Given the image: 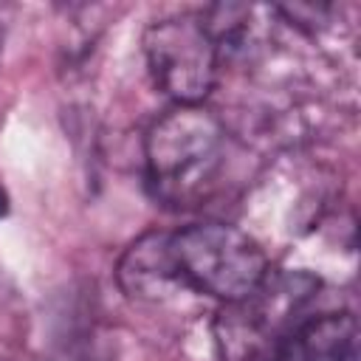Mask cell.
Masks as SVG:
<instances>
[{
  "mask_svg": "<svg viewBox=\"0 0 361 361\" xmlns=\"http://www.w3.org/2000/svg\"><path fill=\"white\" fill-rule=\"evenodd\" d=\"M3 42H6V20L0 14V51H3Z\"/></svg>",
  "mask_w": 361,
  "mask_h": 361,
  "instance_id": "cell-8",
  "label": "cell"
},
{
  "mask_svg": "<svg viewBox=\"0 0 361 361\" xmlns=\"http://www.w3.org/2000/svg\"><path fill=\"white\" fill-rule=\"evenodd\" d=\"M6 212H8V197H6V192L0 189V217H3Z\"/></svg>",
  "mask_w": 361,
  "mask_h": 361,
  "instance_id": "cell-7",
  "label": "cell"
},
{
  "mask_svg": "<svg viewBox=\"0 0 361 361\" xmlns=\"http://www.w3.org/2000/svg\"><path fill=\"white\" fill-rule=\"evenodd\" d=\"M116 282L133 302H166L186 285L178 274L169 231H147L133 240L116 265Z\"/></svg>",
  "mask_w": 361,
  "mask_h": 361,
  "instance_id": "cell-5",
  "label": "cell"
},
{
  "mask_svg": "<svg viewBox=\"0 0 361 361\" xmlns=\"http://www.w3.org/2000/svg\"><path fill=\"white\" fill-rule=\"evenodd\" d=\"M290 361H358V319L347 310L302 322L288 338Z\"/></svg>",
  "mask_w": 361,
  "mask_h": 361,
  "instance_id": "cell-6",
  "label": "cell"
},
{
  "mask_svg": "<svg viewBox=\"0 0 361 361\" xmlns=\"http://www.w3.org/2000/svg\"><path fill=\"white\" fill-rule=\"evenodd\" d=\"M155 87L175 104H203L220 71V48L200 14L155 20L141 37Z\"/></svg>",
  "mask_w": 361,
  "mask_h": 361,
  "instance_id": "cell-4",
  "label": "cell"
},
{
  "mask_svg": "<svg viewBox=\"0 0 361 361\" xmlns=\"http://www.w3.org/2000/svg\"><path fill=\"white\" fill-rule=\"evenodd\" d=\"M319 276L307 271H268L240 302H228L214 319V347L223 361H285V344L302 324L299 313L319 293Z\"/></svg>",
  "mask_w": 361,
  "mask_h": 361,
  "instance_id": "cell-2",
  "label": "cell"
},
{
  "mask_svg": "<svg viewBox=\"0 0 361 361\" xmlns=\"http://www.w3.org/2000/svg\"><path fill=\"white\" fill-rule=\"evenodd\" d=\"M226 158V127L203 104H175L144 135V166L152 197L172 209L200 203Z\"/></svg>",
  "mask_w": 361,
  "mask_h": 361,
  "instance_id": "cell-1",
  "label": "cell"
},
{
  "mask_svg": "<svg viewBox=\"0 0 361 361\" xmlns=\"http://www.w3.org/2000/svg\"><path fill=\"white\" fill-rule=\"evenodd\" d=\"M169 243L183 285L223 305L254 293L271 271L262 245L231 223H192L172 231Z\"/></svg>",
  "mask_w": 361,
  "mask_h": 361,
  "instance_id": "cell-3",
  "label": "cell"
}]
</instances>
